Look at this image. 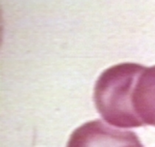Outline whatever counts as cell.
<instances>
[{
	"label": "cell",
	"mask_w": 155,
	"mask_h": 147,
	"mask_svg": "<svg viewBox=\"0 0 155 147\" xmlns=\"http://www.w3.org/2000/svg\"><path fill=\"white\" fill-rule=\"evenodd\" d=\"M145 68L138 63H119L108 68L97 78L94 102L97 113L107 124L124 129L143 127L134 108V94Z\"/></svg>",
	"instance_id": "1"
},
{
	"label": "cell",
	"mask_w": 155,
	"mask_h": 147,
	"mask_svg": "<svg viewBox=\"0 0 155 147\" xmlns=\"http://www.w3.org/2000/svg\"><path fill=\"white\" fill-rule=\"evenodd\" d=\"M67 147L144 146L134 132L113 128L100 120H94L74 130Z\"/></svg>",
	"instance_id": "2"
},
{
	"label": "cell",
	"mask_w": 155,
	"mask_h": 147,
	"mask_svg": "<svg viewBox=\"0 0 155 147\" xmlns=\"http://www.w3.org/2000/svg\"><path fill=\"white\" fill-rule=\"evenodd\" d=\"M134 108L143 126L155 127V66L140 74L134 94Z\"/></svg>",
	"instance_id": "3"
}]
</instances>
